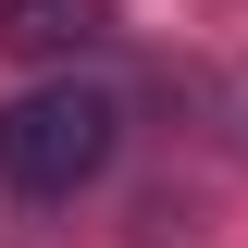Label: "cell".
I'll return each instance as SVG.
<instances>
[{"label":"cell","mask_w":248,"mask_h":248,"mask_svg":"<svg viewBox=\"0 0 248 248\" xmlns=\"http://www.w3.org/2000/svg\"><path fill=\"white\" fill-rule=\"evenodd\" d=\"M112 137H124V112H112V87H25L13 112H0V186H25V199H75V186L112 161Z\"/></svg>","instance_id":"1"},{"label":"cell","mask_w":248,"mask_h":248,"mask_svg":"<svg viewBox=\"0 0 248 248\" xmlns=\"http://www.w3.org/2000/svg\"><path fill=\"white\" fill-rule=\"evenodd\" d=\"M99 25H112L99 0H0V50L13 62H75Z\"/></svg>","instance_id":"2"}]
</instances>
